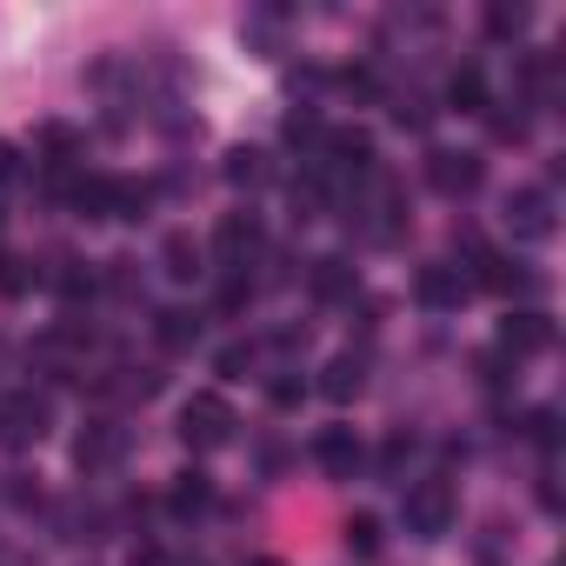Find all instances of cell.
<instances>
[{"label":"cell","mask_w":566,"mask_h":566,"mask_svg":"<svg viewBox=\"0 0 566 566\" xmlns=\"http://www.w3.org/2000/svg\"><path fill=\"white\" fill-rule=\"evenodd\" d=\"M48 420H54L48 394H34V387L8 394V400H0V447H8V453H28V447H41V440H48Z\"/></svg>","instance_id":"cell-1"},{"label":"cell","mask_w":566,"mask_h":566,"mask_svg":"<svg viewBox=\"0 0 566 566\" xmlns=\"http://www.w3.org/2000/svg\"><path fill=\"white\" fill-rule=\"evenodd\" d=\"M233 407H227V394H193L187 407H180V440L193 447V453H220L227 440H233Z\"/></svg>","instance_id":"cell-2"},{"label":"cell","mask_w":566,"mask_h":566,"mask_svg":"<svg viewBox=\"0 0 566 566\" xmlns=\"http://www.w3.org/2000/svg\"><path fill=\"white\" fill-rule=\"evenodd\" d=\"M407 533H420V539H440V533H453V520H460V500H453V486L447 480H420V486H407Z\"/></svg>","instance_id":"cell-3"},{"label":"cell","mask_w":566,"mask_h":566,"mask_svg":"<svg viewBox=\"0 0 566 566\" xmlns=\"http://www.w3.org/2000/svg\"><path fill=\"white\" fill-rule=\"evenodd\" d=\"M321 154H327L321 167H327L334 187L374 174V134H367V127H334V134H321Z\"/></svg>","instance_id":"cell-4"},{"label":"cell","mask_w":566,"mask_h":566,"mask_svg":"<svg viewBox=\"0 0 566 566\" xmlns=\"http://www.w3.org/2000/svg\"><path fill=\"white\" fill-rule=\"evenodd\" d=\"M266 247V233H260V213L253 207H240V213H220V227H213V260L227 266V273H247V260Z\"/></svg>","instance_id":"cell-5"},{"label":"cell","mask_w":566,"mask_h":566,"mask_svg":"<svg viewBox=\"0 0 566 566\" xmlns=\"http://www.w3.org/2000/svg\"><path fill=\"white\" fill-rule=\"evenodd\" d=\"M120 460H127V427H120V420H107V413H101V420H87V427H81V440H74V467H81V473H114Z\"/></svg>","instance_id":"cell-6"},{"label":"cell","mask_w":566,"mask_h":566,"mask_svg":"<svg viewBox=\"0 0 566 566\" xmlns=\"http://www.w3.org/2000/svg\"><path fill=\"white\" fill-rule=\"evenodd\" d=\"M427 180H433L447 200H460V193H473V187L486 180V160H480V154H453V147H440V154H427Z\"/></svg>","instance_id":"cell-7"},{"label":"cell","mask_w":566,"mask_h":566,"mask_svg":"<svg viewBox=\"0 0 566 566\" xmlns=\"http://www.w3.org/2000/svg\"><path fill=\"white\" fill-rule=\"evenodd\" d=\"M506 227H513V240H546V233L559 227V220H553V193H546V187H513Z\"/></svg>","instance_id":"cell-8"},{"label":"cell","mask_w":566,"mask_h":566,"mask_svg":"<svg viewBox=\"0 0 566 566\" xmlns=\"http://www.w3.org/2000/svg\"><path fill=\"white\" fill-rule=\"evenodd\" d=\"M546 347H553V321L539 307H520V314L500 321V354L506 360H526V354H546Z\"/></svg>","instance_id":"cell-9"},{"label":"cell","mask_w":566,"mask_h":566,"mask_svg":"<svg viewBox=\"0 0 566 566\" xmlns=\"http://www.w3.org/2000/svg\"><path fill=\"white\" fill-rule=\"evenodd\" d=\"M467 294H473V280L460 266H420V280H413V301L433 307V314H453Z\"/></svg>","instance_id":"cell-10"},{"label":"cell","mask_w":566,"mask_h":566,"mask_svg":"<svg viewBox=\"0 0 566 566\" xmlns=\"http://www.w3.org/2000/svg\"><path fill=\"white\" fill-rule=\"evenodd\" d=\"M314 460H321V473H334V480H354V473L367 467V447H360L347 427H327V433L314 440Z\"/></svg>","instance_id":"cell-11"},{"label":"cell","mask_w":566,"mask_h":566,"mask_svg":"<svg viewBox=\"0 0 566 566\" xmlns=\"http://www.w3.org/2000/svg\"><path fill=\"white\" fill-rule=\"evenodd\" d=\"M321 394H327L334 407L360 400V394H367V354H334V360L321 367Z\"/></svg>","instance_id":"cell-12"},{"label":"cell","mask_w":566,"mask_h":566,"mask_svg":"<svg viewBox=\"0 0 566 566\" xmlns=\"http://www.w3.org/2000/svg\"><path fill=\"white\" fill-rule=\"evenodd\" d=\"M213 506V480L200 473V467H187V473H174V493H167V513L174 520H200Z\"/></svg>","instance_id":"cell-13"},{"label":"cell","mask_w":566,"mask_h":566,"mask_svg":"<svg viewBox=\"0 0 566 566\" xmlns=\"http://www.w3.org/2000/svg\"><path fill=\"white\" fill-rule=\"evenodd\" d=\"M307 287H314V301H354V266L340 253H327V260H314Z\"/></svg>","instance_id":"cell-14"},{"label":"cell","mask_w":566,"mask_h":566,"mask_svg":"<svg viewBox=\"0 0 566 566\" xmlns=\"http://www.w3.org/2000/svg\"><path fill=\"white\" fill-rule=\"evenodd\" d=\"M154 340H160L167 354H193V347H200V314H187V307H167V314L154 321Z\"/></svg>","instance_id":"cell-15"},{"label":"cell","mask_w":566,"mask_h":566,"mask_svg":"<svg viewBox=\"0 0 566 566\" xmlns=\"http://www.w3.org/2000/svg\"><path fill=\"white\" fill-rule=\"evenodd\" d=\"M447 107H460V114H486V74H480L473 61L447 74Z\"/></svg>","instance_id":"cell-16"},{"label":"cell","mask_w":566,"mask_h":566,"mask_svg":"<svg viewBox=\"0 0 566 566\" xmlns=\"http://www.w3.org/2000/svg\"><path fill=\"white\" fill-rule=\"evenodd\" d=\"M220 174H227V180H233V187H247V193H253V187H266V180H273V167H266V154H260V147H233V154H227V167H220Z\"/></svg>","instance_id":"cell-17"},{"label":"cell","mask_w":566,"mask_h":566,"mask_svg":"<svg viewBox=\"0 0 566 566\" xmlns=\"http://www.w3.org/2000/svg\"><path fill=\"white\" fill-rule=\"evenodd\" d=\"M160 260H167V280H193V273H200V247H193L187 233H167Z\"/></svg>","instance_id":"cell-18"},{"label":"cell","mask_w":566,"mask_h":566,"mask_svg":"<svg viewBox=\"0 0 566 566\" xmlns=\"http://www.w3.org/2000/svg\"><path fill=\"white\" fill-rule=\"evenodd\" d=\"M380 539H387V533H380V520H374V513H354V520H347V553H354V559H374V553H380Z\"/></svg>","instance_id":"cell-19"},{"label":"cell","mask_w":566,"mask_h":566,"mask_svg":"<svg viewBox=\"0 0 566 566\" xmlns=\"http://www.w3.org/2000/svg\"><path fill=\"white\" fill-rule=\"evenodd\" d=\"M486 34L493 41H520L526 34V8H486Z\"/></svg>","instance_id":"cell-20"},{"label":"cell","mask_w":566,"mask_h":566,"mask_svg":"<svg viewBox=\"0 0 566 566\" xmlns=\"http://www.w3.org/2000/svg\"><path fill=\"white\" fill-rule=\"evenodd\" d=\"M41 147L54 154V167H67V160L81 154V134H74V127H41Z\"/></svg>","instance_id":"cell-21"},{"label":"cell","mask_w":566,"mask_h":566,"mask_svg":"<svg viewBox=\"0 0 566 566\" xmlns=\"http://www.w3.org/2000/svg\"><path fill=\"white\" fill-rule=\"evenodd\" d=\"M28 287H34V273H28V260H14V253H0V294L14 301V294H28Z\"/></svg>","instance_id":"cell-22"},{"label":"cell","mask_w":566,"mask_h":566,"mask_svg":"<svg viewBox=\"0 0 566 566\" xmlns=\"http://www.w3.org/2000/svg\"><path fill=\"white\" fill-rule=\"evenodd\" d=\"M247 301H253V280L247 273H227L220 280V314H247Z\"/></svg>","instance_id":"cell-23"},{"label":"cell","mask_w":566,"mask_h":566,"mask_svg":"<svg viewBox=\"0 0 566 566\" xmlns=\"http://www.w3.org/2000/svg\"><path fill=\"white\" fill-rule=\"evenodd\" d=\"M407 460H413V433H394V440L380 447V473H387V480H400V467H407Z\"/></svg>","instance_id":"cell-24"},{"label":"cell","mask_w":566,"mask_h":566,"mask_svg":"<svg viewBox=\"0 0 566 566\" xmlns=\"http://www.w3.org/2000/svg\"><path fill=\"white\" fill-rule=\"evenodd\" d=\"M526 433H533L539 447H553V440H559V413H553V407H533V413H526Z\"/></svg>","instance_id":"cell-25"},{"label":"cell","mask_w":566,"mask_h":566,"mask_svg":"<svg viewBox=\"0 0 566 566\" xmlns=\"http://www.w3.org/2000/svg\"><path fill=\"white\" fill-rule=\"evenodd\" d=\"M287 140H321V114L314 107H294L287 114Z\"/></svg>","instance_id":"cell-26"},{"label":"cell","mask_w":566,"mask_h":566,"mask_svg":"<svg viewBox=\"0 0 566 566\" xmlns=\"http://www.w3.org/2000/svg\"><path fill=\"white\" fill-rule=\"evenodd\" d=\"M301 400H307V380H294V374L273 380V407H301Z\"/></svg>","instance_id":"cell-27"},{"label":"cell","mask_w":566,"mask_h":566,"mask_svg":"<svg viewBox=\"0 0 566 566\" xmlns=\"http://www.w3.org/2000/svg\"><path fill=\"white\" fill-rule=\"evenodd\" d=\"M247 367H253V347H227V354H220V374H233V380H240Z\"/></svg>","instance_id":"cell-28"},{"label":"cell","mask_w":566,"mask_h":566,"mask_svg":"<svg viewBox=\"0 0 566 566\" xmlns=\"http://www.w3.org/2000/svg\"><path fill=\"white\" fill-rule=\"evenodd\" d=\"M134 566H174V553L154 546V539H140V546H134Z\"/></svg>","instance_id":"cell-29"},{"label":"cell","mask_w":566,"mask_h":566,"mask_svg":"<svg viewBox=\"0 0 566 566\" xmlns=\"http://www.w3.org/2000/svg\"><path fill=\"white\" fill-rule=\"evenodd\" d=\"M14 180H21V154L0 140V187H14Z\"/></svg>","instance_id":"cell-30"},{"label":"cell","mask_w":566,"mask_h":566,"mask_svg":"<svg viewBox=\"0 0 566 566\" xmlns=\"http://www.w3.org/2000/svg\"><path fill=\"white\" fill-rule=\"evenodd\" d=\"M260 566H273V559H260Z\"/></svg>","instance_id":"cell-31"}]
</instances>
